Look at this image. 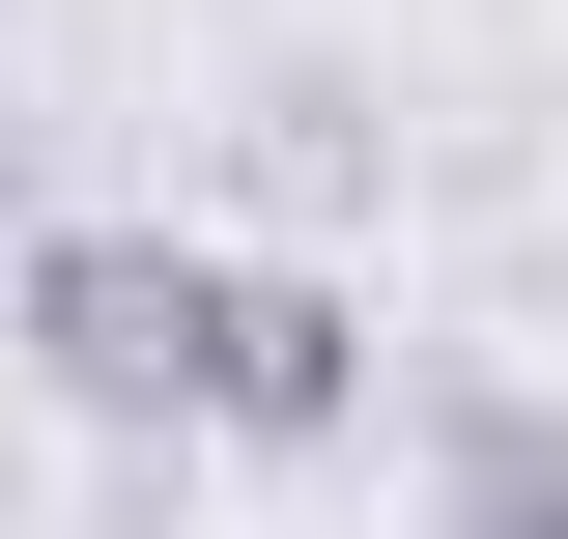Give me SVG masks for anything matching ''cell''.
<instances>
[{
    "label": "cell",
    "mask_w": 568,
    "mask_h": 539,
    "mask_svg": "<svg viewBox=\"0 0 568 539\" xmlns=\"http://www.w3.org/2000/svg\"><path fill=\"white\" fill-rule=\"evenodd\" d=\"M0 256H29V114H0Z\"/></svg>",
    "instance_id": "4"
},
{
    "label": "cell",
    "mask_w": 568,
    "mask_h": 539,
    "mask_svg": "<svg viewBox=\"0 0 568 539\" xmlns=\"http://www.w3.org/2000/svg\"><path fill=\"white\" fill-rule=\"evenodd\" d=\"M426 539H568V398H455L426 426Z\"/></svg>",
    "instance_id": "3"
},
{
    "label": "cell",
    "mask_w": 568,
    "mask_h": 539,
    "mask_svg": "<svg viewBox=\"0 0 568 539\" xmlns=\"http://www.w3.org/2000/svg\"><path fill=\"white\" fill-rule=\"evenodd\" d=\"M342 426H369V313L313 256H227V426L200 455H342Z\"/></svg>",
    "instance_id": "2"
},
{
    "label": "cell",
    "mask_w": 568,
    "mask_h": 539,
    "mask_svg": "<svg viewBox=\"0 0 568 539\" xmlns=\"http://www.w3.org/2000/svg\"><path fill=\"white\" fill-rule=\"evenodd\" d=\"M0 340H29V398L114 426V455L227 426V256L200 227H29V256H0Z\"/></svg>",
    "instance_id": "1"
}]
</instances>
